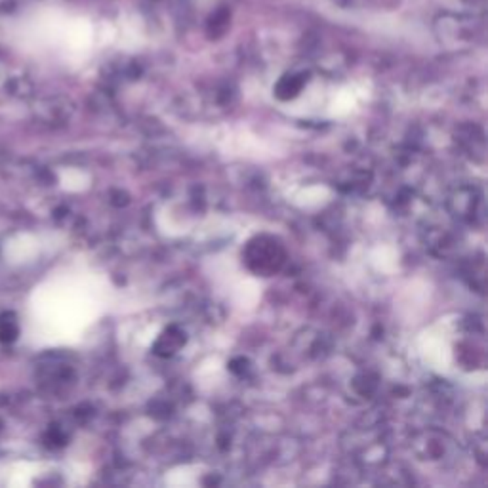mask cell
Returning a JSON list of instances; mask_svg holds the SVG:
<instances>
[{
    "mask_svg": "<svg viewBox=\"0 0 488 488\" xmlns=\"http://www.w3.org/2000/svg\"><path fill=\"white\" fill-rule=\"evenodd\" d=\"M248 263L258 273H271L277 271L283 263V252L275 240L258 238L256 243L250 244L248 248Z\"/></svg>",
    "mask_w": 488,
    "mask_h": 488,
    "instance_id": "obj_1",
    "label": "cell"
},
{
    "mask_svg": "<svg viewBox=\"0 0 488 488\" xmlns=\"http://www.w3.org/2000/svg\"><path fill=\"white\" fill-rule=\"evenodd\" d=\"M183 342H185L183 334L176 330V328H170V330H166L163 336H161V340L157 342L155 349H157L158 355L168 357V355H174L176 351L183 345Z\"/></svg>",
    "mask_w": 488,
    "mask_h": 488,
    "instance_id": "obj_2",
    "label": "cell"
},
{
    "mask_svg": "<svg viewBox=\"0 0 488 488\" xmlns=\"http://www.w3.org/2000/svg\"><path fill=\"white\" fill-rule=\"evenodd\" d=\"M300 88H302V82L296 81V78H286V81L280 82L279 88H277V96L283 99H290L300 92Z\"/></svg>",
    "mask_w": 488,
    "mask_h": 488,
    "instance_id": "obj_3",
    "label": "cell"
}]
</instances>
